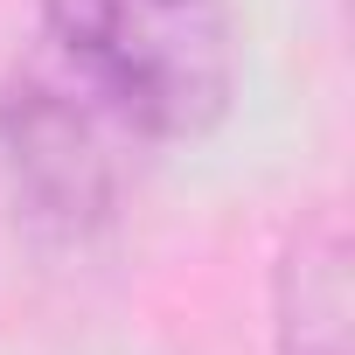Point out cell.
I'll return each instance as SVG.
<instances>
[{"instance_id":"1","label":"cell","mask_w":355,"mask_h":355,"mask_svg":"<svg viewBox=\"0 0 355 355\" xmlns=\"http://www.w3.org/2000/svg\"><path fill=\"white\" fill-rule=\"evenodd\" d=\"M56 63L139 139H202L237 105L230 0H42Z\"/></svg>"},{"instance_id":"2","label":"cell","mask_w":355,"mask_h":355,"mask_svg":"<svg viewBox=\"0 0 355 355\" xmlns=\"http://www.w3.org/2000/svg\"><path fill=\"white\" fill-rule=\"evenodd\" d=\"M119 125L70 70H21L0 91V216L42 237H84L119 202Z\"/></svg>"},{"instance_id":"3","label":"cell","mask_w":355,"mask_h":355,"mask_svg":"<svg viewBox=\"0 0 355 355\" xmlns=\"http://www.w3.org/2000/svg\"><path fill=\"white\" fill-rule=\"evenodd\" d=\"M279 355H348V230L334 209L306 216L272 272Z\"/></svg>"}]
</instances>
